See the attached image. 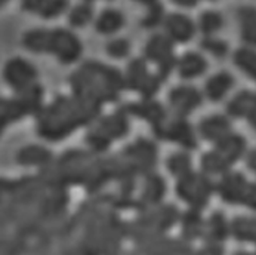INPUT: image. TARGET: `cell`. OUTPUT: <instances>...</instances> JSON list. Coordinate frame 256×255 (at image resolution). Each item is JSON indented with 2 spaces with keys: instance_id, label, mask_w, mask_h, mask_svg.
I'll return each mask as SVG.
<instances>
[{
  "instance_id": "6da1fadb",
  "label": "cell",
  "mask_w": 256,
  "mask_h": 255,
  "mask_svg": "<svg viewBox=\"0 0 256 255\" xmlns=\"http://www.w3.org/2000/svg\"><path fill=\"white\" fill-rule=\"evenodd\" d=\"M102 107L72 95H56L36 116L37 135L48 143H60L76 131L92 126Z\"/></svg>"
},
{
  "instance_id": "7a4b0ae2",
  "label": "cell",
  "mask_w": 256,
  "mask_h": 255,
  "mask_svg": "<svg viewBox=\"0 0 256 255\" xmlns=\"http://www.w3.org/2000/svg\"><path fill=\"white\" fill-rule=\"evenodd\" d=\"M74 97L104 107L120 100L126 91L124 73L100 61H86L70 76Z\"/></svg>"
},
{
  "instance_id": "3957f363",
  "label": "cell",
  "mask_w": 256,
  "mask_h": 255,
  "mask_svg": "<svg viewBox=\"0 0 256 255\" xmlns=\"http://www.w3.org/2000/svg\"><path fill=\"white\" fill-rule=\"evenodd\" d=\"M22 45L34 54L54 55L61 64L70 66L78 61L83 45L73 32L67 29H36L22 36Z\"/></svg>"
},
{
  "instance_id": "277c9868",
  "label": "cell",
  "mask_w": 256,
  "mask_h": 255,
  "mask_svg": "<svg viewBox=\"0 0 256 255\" xmlns=\"http://www.w3.org/2000/svg\"><path fill=\"white\" fill-rule=\"evenodd\" d=\"M246 138L237 132H231L209 151L200 157V171L209 177H222L246 154Z\"/></svg>"
},
{
  "instance_id": "5b68a950",
  "label": "cell",
  "mask_w": 256,
  "mask_h": 255,
  "mask_svg": "<svg viewBox=\"0 0 256 255\" xmlns=\"http://www.w3.org/2000/svg\"><path fill=\"white\" fill-rule=\"evenodd\" d=\"M129 131V114L123 110V107L112 111L111 114L101 116L92 126L88 128L84 137L86 146L89 147L88 150L96 154H104L108 151L112 143L126 138Z\"/></svg>"
},
{
  "instance_id": "8992f818",
  "label": "cell",
  "mask_w": 256,
  "mask_h": 255,
  "mask_svg": "<svg viewBox=\"0 0 256 255\" xmlns=\"http://www.w3.org/2000/svg\"><path fill=\"white\" fill-rule=\"evenodd\" d=\"M44 89L38 83L36 86L15 94L9 98H2L0 103V128L2 131L15 122L22 120L27 116H34L40 113L44 103Z\"/></svg>"
},
{
  "instance_id": "52a82bcc",
  "label": "cell",
  "mask_w": 256,
  "mask_h": 255,
  "mask_svg": "<svg viewBox=\"0 0 256 255\" xmlns=\"http://www.w3.org/2000/svg\"><path fill=\"white\" fill-rule=\"evenodd\" d=\"M215 191L226 203L244 205L256 211V181H249L242 172L230 171L220 177Z\"/></svg>"
},
{
  "instance_id": "ba28073f",
  "label": "cell",
  "mask_w": 256,
  "mask_h": 255,
  "mask_svg": "<svg viewBox=\"0 0 256 255\" xmlns=\"http://www.w3.org/2000/svg\"><path fill=\"white\" fill-rule=\"evenodd\" d=\"M215 184L212 177L202 171H191L176 180V194L184 202H186L194 209H200L208 205L212 193L215 191Z\"/></svg>"
},
{
  "instance_id": "9c48e42d",
  "label": "cell",
  "mask_w": 256,
  "mask_h": 255,
  "mask_svg": "<svg viewBox=\"0 0 256 255\" xmlns=\"http://www.w3.org/2000/svg\"><path fill=\"white\" fill-rule=\"evenodd\" d=\"M126 91L138 92L142 100H151L160 91L163 80L157 73H151L146 67V58L132 60L124 72Z\"/></svg>"
},
{
  "instance_id": "30bf717a",
  "label": "cell",
  "mask_w": 256,
  "mask_h": 255,
  "mask_svg": "<svg viewBox=\"0 0 256 255\" xmlns=\"http://www.w3.org/2000/svg\"><path fill=\"white\" fill-rule=\"evenodd\" d=\"M144 58L146 61L152 63L157 67L156 73L164 82L172 70L176 67V57L174 52V42L166 35H152L146 40L144 48Z\"/></svg>"
},
{
  "instance_id": "8fae6325",
  "label": "cell",
  "mask_w": 256,
  "mask_h": 255,
  "mask_svg": "<svg viewBox=\"0 0 256 255\" xmlns=\"http://www.w3.org/2000/svg\"><path fill=\"white\" fill-rule=\"evenodd\" d=\"M154 135L160 141L178 144L186 151L196 150L198 146V134L191 122L186 117H178L172 113L164 125Z\"/></svg>"
},
{
  "instance_id": "7c38bea8",
  "label": "cell",
  "mask_w": 256,
  "mask_h": 255,
  "mask_svg": "<svg viewBox=\"0 0 256 255\" xmlns=\"http://www.w3.org/2000/svg\"><path fill=\"white\" fill-rule=\"evenodd\" d=\"M3 80L15 94L24 92L40 83L36 67L21 57L6 61L3 67Z\"/></svg>"
},
{
  "instance_id": "4fadbf2b",
  "label": "cell",
  "mask_w": 256,
  "mask_h": 255,
  "mask_svg": "<svg viewBox=\"0 0 256 255\" xmlns=\"http://www.w3.org/2000/svg\"><path fill=\"white\" fill-rule=\"evenodd\" d=\"M204 95L191 85H180L169 91L168 109L178 117H190L203 104Z\"/></svg>"
},
{
  "instance_id": "5bb4252c",
  "label": "cell",
  "mask_w": 256,
  "mask_h": 255,
  "mask_svg": "<svg viewBox=\"0 0 256 255\" xmlns=\"http://www.w3.org/2000/svg\"><path fill=\"white\" fill-rule=\"evenodd\" d=\"M123 110L129 116H135L138 119H142V120L148 122V125L151 126L154 134L164 125V122L170 116L169 109L164 107L162 103L156 101L154 98H151V100H142L141 98L136 103H129V104L123 106Z\"/></svg>"
},
{
  "instance_id": "9a60e30c",
  "label": "cell",
  "mask_w": 256,
  "mask_h": 255,
  "mask_svg": "<svg viewBox=\"0 0 256 255\" xmlns=\"http://www.w3.org/2000/svg\"><path fill=\"white\" fill-rule=\"evenodd\" d=\"M232 132L231 120L224 114H210L203 117L197 125V134L200 138L210 144H216Z\"/></svg>"
},
{
  "instance_id": "2e32d148",
  "label": "cell",
  "mask_w": 256,
  "mask_h": 255,
  "mask_svg": "<svg viewBox=\"0 0 256 255\" xmlns=\"http://www.w3.org/2000/svg\"><path fill=\"white\" fill-rule=\"evenodd\" d=\"M164 32L174 43H188L192 37L196 36L197 27L194 21L180 12L170 14L164 18Z\"/></svg>"
},
{
  "instance_id": "e0dca14e",
  "label": "cell",
  "mask_w": 256,
  "mask_h": 255,
  "mask_svg": "<svg viewBox=\"0 0 256 255\" xmlns=\"http://www.w3.org/2000/svg\"><path fill=\"white\" fill-rule=\"evenodd\" d=\"M228 117L246 119L256 131V92L242 91L226 104Z\"/></svg>"
},
{
  "instance_id": "ac0fdd59",
  "label": "cell",
  "mask_w": 256,
  "mask_h": 255,
  "mask_svg": "<svg viewBox=\"0 0 256 255\" xmlns=\"http://www.w3.org/2000/svg\"><path fill=\"white\" fill-rule=\"evenodd\" d=\"M15 160L20 166H28V168H40L44 169L52 165L55 160L52 151L49 148L40 144H30V146L22 147L16 156Z\"/></svg>"
},
{
  "instance_id": "d6986e66",
  "label": "cell",
  "mask_w": 256,
  "mask_h": 255,
  "mask_svg": "<svg viewBox=\"0 0 256 255\" xmlns=\"http://www.w3.org/2000/svg\"><path fill=\"white\" fill-rule=\"evenodd\" d=\"M176 70L184 80L197 79L208 70V60L198 52H185L176 63Z\"/></svg>"
},
{
  "instance_id": "ffe728a7",
  "label": "cell",
  "mask_w": 256,
  "mask_h": 255,
  "mask_svg": "<svg viewBox=\"0 0 256 255\" xmlns=\"http://www.w3.org/2000/svg\"><path fill=\"white\" fill-rule=\"evenodd\" d=\"M232 86H234V77L226 72H220L208 79V82L204 83L203 95L212 103H220V100L226 97V94L231 91Z\"/></svg>"
},
{
  "instance_id": "44dd1931",
  "label": "cell",
  "mask_w": 256,
  "mask_h": 255,
  "mask_svg": "<svg viewBox=\"0 0 256 255\" xmlns=\"http://www.w3.org/2000/svg\"><path fill=\"white\" fill-rule=\"evenodd\" d=\"M124 26V15L117 9H104L95 21V30L100 35H114Z\"/></svg>"
},
{
  "instance_id": "7402d4cb",
  "label": "cell",
  "mask_w": 256,
  "mask_h": 255,
  "mask_svg": "<svg viewBox=\"0 0 256 255\" xmlns=\"http://www.w3.org/2000/svg\"><path fill=\"white\" fill-rule=\"evenodd\" d=\"M238 23L243 42L249 46H256V8H240Z\"/></svg>"
},
{
  "instance_id": "603a6c76",
  "label": "cell",
  "mask_w": 256,
  "mask_h": 255,
  "mask_svg": "<svg viewBox=\"0 0 256 255\" xmlns=\"http://www.w3.org/2000/svg\"><path fill=\"white\" fill-rule=\"evenodd\" d=\"M166 169L176 180L190 174L191 171H194L192 157H191L190 151L184 150V151H175L174 154H170L166 159Z\"/></svg>"
},
{
  "instance_id": "cb8c5ba5",
  "label": "cell",
  "mask_w": 256,
  "mask_h": 255,
  "mask_svg": "<svg viewBox=\"0 0 256 255\" xmlns=\"http://www.w3.org/2000/svg\"><path fill=\"white\" fill-rule=\"evenodd\" d=\"M234 64L256 82V51L252 48H240L232 55Z\"/></svg>"
},
{
  "instance_id": "d4e9b609",
  "label": "cell",
  "mask_w": 256,
  "mask_h": 255,
  "mask_svg": "<svg viewBox=\"0 0 256 255\" xmlns=\"http://www.w3.org/2000/svg\"><path fill=\"white\" fill-rule=\"evenodd\" d=\"M224 26V18L216 11H204L198 18V29L203 36H214Z\"/></svg>"
},
{
  "instance_id": "484cf974",
  "label": "cell",
  "mask_w": 256,
  "mask_h": 255,
  "mask_svg": "<svg viewBox=\"0 0 256 255\" xmlns=\"http://www.w3.org/2000/svg\"><path fill=\"white\" fill-rule=\"evenodd\" d=\"M94 18V8L89 2H83L73 9L68 14V23L74 29H82L88 26Z\"/></svg>"
},
{
  "instance_id": "4316f807",
  "label": "cell",
  "mask_w": 256,
  "mask_h": 255,
  "mask_svg": "<svg viewBox=\"0 0 256 255\" xmlns=\"http://www.w3.org/2000/svg\"><path fill=\"white\" fill-rule=\"evenodd\" d=\"M234 234L240 240L256 242V219L255 218H237L232 224Z\"/></svg>"
},
{
  "instance_id": "83f0119b",
  "label": "cell",
  "mask_w": 256,
  "mask_h": 255,
  "mask_svg": "<svg viewBox=\"0 0 256 255\" xmlns=\"http://www.w3.org/2000/svg\"><path fill=\"white\" fill-rule=\"evenodd\" d=\"M68 0H46L38 17L44 18V20H52L56 18L60 15H62L67 8H68Z\"/></svg>"
},
{
  "instance_id": "f1b7e54d",
  "label": "cell",
  "mask_w": 256,
  "mask_h": 255,
  "mask_svg": "<svg viewBox=\"0 0 256 255\" xmlns=\"http://www.w3.org/2000/svg\"><path fill=\"white\" fill-rule=\"evenodd\" d=\"M200 46L203 51L212 54L214 57L216 58H224L226 54H228V45L220 40V39H215L214 36L204 37L202 42H200Z\"/></svg>"
},
{
  "instance_id": "f546056e",
  "label": "cell",
  "mask_w": 256,
  "mask_h": 255,
  "mask_svg": "<svg viewBox=\"0 0 256 255\" xmlns=\"http://www.w3.org/2000/svg\"><path fill=\"white\" fill-rule=\"evenodd\" d=\"M164 9L163 6L157 2L152 6H148L146 15L142 18V27L146 29H156L157 26H160L162 23H164Z\"/></svg>"
},
{
  "instance_id": "4dcf8cb0",
  "label": "cell",
  "mask_w": 256,
  "mask_h": 255,
  "mask_svg": "<svg viewBox=\"0 0 256 255\" xmlns=\"http://www.w3.org/2000/svg\"><path fill=\"white\" fill-rule=\"evenodd\" d=\"M107 54L114 60H122L126 58L130 54V43L128 39H114L107 43L106 46Z\"/></svg>"
},
{
  "instance_id": "1f68e13d",
  "label": "cell",
  "mask_w": 256,
  "mask_h": 255,
  "mask_svg": "<svg viewBox=\"0 0 256 255\" xmlns=\"http://www.w3.org/2000/svg\"><path fill=\"white\" fill-rule=\"evenodd\" d=\"M46 0H21V6L24 11L27 12H32V14H40L43 5H44Z\"/></svg>"
},
{
  "instance_id": "d6a6232c",
  "label": "cell",
  "mask_w": 256,
  "mask_h": 255,
  "mask_svg": "<svg viewBox=\"0 0 256 255\" xmlns=\"http://www.w3.org/2000/svg\"><path fill=\"white\" fill-rule=\"evenodd\" d=\"M246 165L256 175V150H250L249 153H246Z\"/></svg>"
},
{
  "instance_id": "836d02e7",
  "label": "cell",
  "mask_w": 256,
  "mask_h": 255,
  "mask_svg": "<svg viewBox=\"0 0 256 255\" xmlns=\"http://www.w3.org/2000/svg\"><path fill=\"white\" fill-rule=\"evenodd\" d=\"M172 3L176 5V6H180V8H186V9H190V8L197 6L198 0H172Z\"/></svg>"
},
{
  "instance_id": "e575fe53",
  "label": "cell",
  "mask_w": 256,
  "mask_h": 255,
  "mask_svg": "<svg viewBox=\"0 0 256 255\" xmlns=\"http://www.w3.org/2000/svg\"><path fill=\"white\" fill-rule=\"evenodd\" d=\"M135 2H138V3H141V5H146V6H152V5H156L158 0H135Z\"/></svg>"
},
{
  "instance_id": "d590c367",
  "label": "cell",
  "mask_w": 256,
  "mask_h": 255,
  "mask_svg": "<svg viewBox=\"0 0 256 255\" xmlns=\"http://www.w3.org/2000/svg\"><path fill=\"white\" fill-rule=\"evenodd\" d=\"M8 2H9V0H0V3H2V6H3L4 3H8Z\"/></svg>"
},
{
  "instance_id": "8d00e7d4",
  "label": "cell",
  "mask_w": 256,
  "mask_h": 255,
  "mask_svg": "<svg viewBox=\"0 0 256 255\" xmlns=\"http://www.w3.org/2000/svg\"><path fill=\"white\" fill-rule=\"evenodd\" d=\"M84 2H89V3H90V2H94V0H84Z\"/></svg>"
},
{
  "instance_id": "74e56055",
  "label": "cell",
  "mask_w": 256,
  "mask_h": 255,
  "mask_svg": "<svg viewBox=\"0 0 256 255\" xmlns=\"http://www.w3.org/2000/svg\"><path fill=\"white\" fill-rule=\"evenodd\" d=\"M212 2H214V0H212Z\"/></svg>"
}]
</instances>
